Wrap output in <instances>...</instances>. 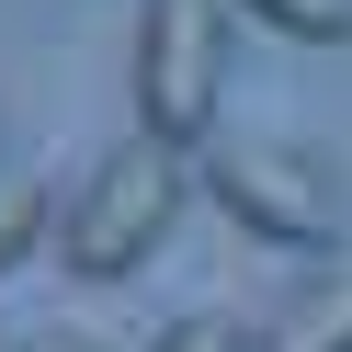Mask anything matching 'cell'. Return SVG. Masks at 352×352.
<instances>
[{
  "label": "cell",
  "instance_id": "obj_3",
  "mask_svg": "<svg viewBox=\"0 0 352 352\" xmlns=\"http://www.w3.org/2000/svg\"><path fill=\"white\" fill-rule=\"evenodd\" d=\"M193 193H216L273 250H329L341 239V193H329V170L296 137H205L193 148Z\"/></svg>",
  "mask_w": 352,
  "mask_h": 352
},
{
  "label": "cell",
  "instance_id": "obj_1",
  "mask_svg": "<svg viewBox=\"0 0 352 352\" xmlns=\"http://www.w3.org/2000/svg\"><path fill=\"white\" fill-rule=\"evenodd\" d=\"M182 205H193V148L125 137V148H102V160L80 170V193L57 205V261H69L80 284H114V273H137V261L182 228Z\"/></svg>",
  "mask_w": 352,
  "mask_h": 352
},
{
  "label": "cell",
  "instance_id": "obj_4",
  "mask_svg": "<svg viewBox=\"0 0 352 352\" xmlns=\"http://www.w3.org/2000/svg\"><path fill=\"white\" fill-rule=\"evenodd\" d=\"M261 352H352V261L307 273L296 296L261 318Z\"/></svg>",
  "mask_w": 352,
  "mask_h": 352
},
{
  "label": "cell",
  "instance_id": "obj_5",
  "mask_svg": "<svg viewBox=\"0 0 352 352\" xmlns=\"http://www.w3.org/2000/svg\"><path fill=\"white\" fill-rule=\"evenodd\" d=\"M34 239H57V193L34 182V170H0V273H12Z\"/></svg>",
  "mask_w": 352,
  "mask_h": 352
},
{
  "label": "cell",
  "instance_id": "obj_8",
  "mask_svg": "<svg viewBox=\"0 0 352 352\" xmlns=\"http://www.w3.org/2000/svg\"><path fill=\"white\" fill-rule=\"evenodd\" d=\"M12 352H114V341H102V329H69V318H46V329H23Z\"/></svg>",
  "mask_w": 352,
  "mask_h": 352
},
{
  "label": "cell",
  "instance_id": "obj_7",
  "mask_svg": "<svg viewBox=\"0 0 352 352\" xmlns=\"http://www.w3.org/2000/svg\"><path fill=\"white\" fill-rule=\"evenodd\" d=\"M148 352H261V329H250V318H228V307H193V318H170Z\"/></svg>",
  "mask_w": 352,
  "mask_h": 352
},
{
  "label": "cell",
  "instance_id": "obj_6",
  "mask_svg": "<svg viewBox=\"0 0 352 352\" xmlns=\"http://www.w3.org/2000/svg\"><path fill=\"white\" fill-rule=\"evenodd\" d=\"M228 12H250V23L296 34V46H341L352 34V0H228Z\"/></svg>",
  "mask_w": 352,
  "mask_h": 352
},
{
  "label": "cell",
  "instance_id": "obj_2",
  "mask_svg": "<svg viewBox=\"0 0 352 352\" xmlns=\"http://www.w3.org/2000/svg\"><path fill=\"white\" fill-rule=\"evenodd\" d=\"M228 91V0H137V137L205 148Z\"/></svg>",
  "mask_w": 352,
  "mask_h": 352
}]
</instances>
